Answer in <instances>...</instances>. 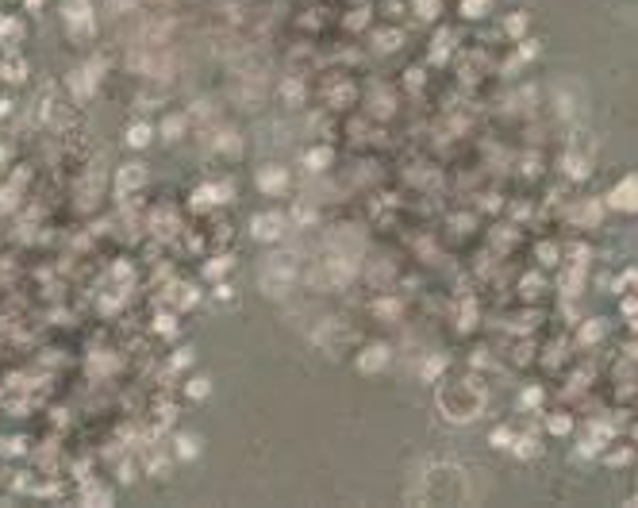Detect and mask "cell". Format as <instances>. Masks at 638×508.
Returning <instances> with one entry per match:
<instances>
[{
  "instance_id": "cell-1",
  "label": "cell",
  "mask_w": 638,
  "mask_h": 508,
  "mask_svg": "<svg viewBox=\"0 0 638 508\" xmlns=\"http://www.w3.org/2000/svg\"><path fill=\"white\" fill-rule=\"evenodd\" d=\"M177 455H185V458L197 455V439H193V435H181V439H177Z\"/></svg>"
},
{
  "instance_id": "cell-2",
  "label": "cell",
  "mask_w": 638,
  "mask_h": 508,
  "mask_svg": "<svg viewBox=\"0 0 638 508\" xmlns=\"http://www.w3.org/2000/svg\"><path fill=\"white\" fill-rule=\"evenodd\" d=\"M131 143H135V147L150 143V127L147 124H135V127H131Z\"/></svg>"
},
{
  "instance_id": "cell-3",
  "label": "cell",
  "mask_w": 638,
  "mask_h": 508,
  "mask_svg": "<svg viewBox=\"0 0 638 508\" xmlns=\"http://www.w3.org/2000/svg\"><path fill=\"white\" fill-rule=\"evenodd\" d=\"M189 393H193V397H204V393H208V381H204V378H193V385H189Z\"/></svg>"
}]
</instances>
